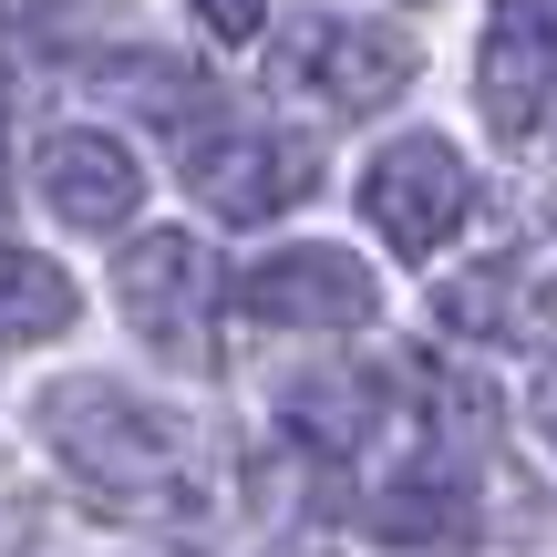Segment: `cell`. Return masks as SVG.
I'll use <instances>...</instances> for the list:
<instances>
[{"instance_id": "cell-1", "label": "cell", "mask_w": 557, "mask_h": 557, "mask_svg": "<svg viewBox=\"0 0 557 557\" xmlns=\"http://www.w3.org/2000/svg\"><path fill=\"white\" fill-rule=\"evenodd\" d=\"M41 434H52V455L73 465L83 485H94V506H114V517H197L207 485L197 465H186V434L156 413V403H135L124 382H62V393H41Z\"/></svg>"}, {"instance_id": "cell-2", "label": "cell", "mask_w": 557, "mask_h": 557, "mask_svg": "<svg viewBox=\"0 0 557 557\" xmlns=\"http://www.w3.org/2000/svg\"><path fill=\"white\" fill-rule=\"evenodd\" d=\"M361 218L382 227V248L434 259V248L475 218V176H465V156L444 135H403V145H382L372 176H361Z\"/></svg>"}, {"instance_id": "cell-3", "label": "cell", "mask_w": 557, "mask_h": 557, "mask_svg": "<svg viewBox=\"0 0 557 557\" xmlns=\"http://www.w3.org/2000/svg\"><path fill=\"white\" fill-rule=\"evenodd\" d=\"M186 186H197L218 218H278V207L310 186V145L299 135H269V124H186Z\"/></svg>"}, {"instance_id": "cell-4", "label": "cell", "mask_w": 557, "mask_h": 557, "mask_svg": "<svg viewBox=\"0 0 557 557\" xmlns=\"http://www.w3.org/2000/svg\"><path fill=\"white\" fill-rule=\"evenodd\" d=\"M114 299L124 320H135L156 351H207V310H218V259H207L197 238H176V227H156V238H135L114 259Z\"/></svg>"}, {"instance_id": "cell-5", "label": "cell", "mask_w": 557, "mask_h": 557, "mask_svg": "<svg viewBox=\"0 0 557 557\" xmlns=\"http://www.w3.org/2000/svg\"><path fill=\"white\" fill-rule=\"evenodd\" d=\"M238 299L269 331H361L382 289H372V269L351 248H269V259H248Z\"/></svg>"}, {"instance_id": "cell-6", "label": "cell", "mask_w": 557, "mask_h": 557, "mask_svg": "<svg viewBox=\"0 0 557 557\" xmlns=\"http://www.w3.org/2000/svg\"><path fill=\"white\" fill-rule=\"evenodd\" d=\"M413 41L393 32V21H351V11H320V21H299V52H289V73L310 83L331 114H382V103L413 83Z\"/></svg>"}, {"instance_id": "cell-7", "label": "cell", "mask_w": 557, "mask_h": 557, "mask_svg": "<svg viewBox=\"0 0 557 557\" xmlns=\"http://www.w3.org/2000/svg\"><path fill=\"white\" fill-rule=\"evenodd\" d=\"M41 197H52V218H62V227L103 238V227L135 218L145 165L124 156L114 135H94V124H62V135H41Z\"/></svg>"}, {"instance_id": "cell-8", "label": "cell", "mask_w": 557, "mask_h": 557, "mask_svg": "<svg viewBox=\"0 0 557 557\" xmlns=\"http://www.w3.org/2000/svg\"><path fill=\"white\" fill-rule=\"evenodd\" d=\"M547 73H557V41L537 0H496L485 11V62H475V103L496 135H537L547 114Z\"/></svg>"}, {"instance_id": "cell-9", "label": "cell", "mask_w": 557, "mask_h": 557, "mask_svg": "<svg viewBox=\"0 0 557 557\" xmlns=\"http://www.w3.org/2000/svg\"><path fill=\"white\" fill-rule=\"evenodd\" d=\"M434 320H444V331H465V341H547L557 331V320L537 310V269H517V259H485V269L444 278Z\"/></svg>"}, {"instance_id": "cell-10", "label": "cell", "mask_w": 557, "mask_h": 557, "mask_svg": "<svg viewBox=\"0 0 557 557\" xmlns=\"http://www.w3.org/2000/svg\"><path fill=\"white\" fill-rule=\"evenodd\" d=\"M73 278H62L41 248H11L0 238V351H21V341H62L73 331Z\"/></svg>"}, {"instance_id": "cell-11", "label": "cell", "mask_w": 557, "mask_h": 557, "mask_svg": "<svg viewBox=\"0 0 557 557\" xmlns=\"http://www.w3.org/2000/svg\"><path fill=\"white\" fill-rule=\"evenodd\" d=\"M361 527H372V537H393V547L455 537V527H465V485L444 475V465H403V475L382 485L372 506H361Z\"/></svg>"}, {"instance_id": "cell-12", "label": "cell", "mask_w": 557, "mask_h": 557, "mask_svg": "<svg viewBox=\"0 0 557 557\" xmlns=\"http://www.w3.org/2000/svg\"><path fill=\"white\" fill-rule=\"evenodd\" d=\"M289 434L320 444V455H351V444L372 434V382H351V372H310V382H289Z\"/></svg>"}, {"instance_id": "cell-13", "label": "cell", "mask_w": 557, "mask_h": 557, "mask_svg": "<svg viewBox=\"0 0 557 557\" xmlns=\"http://www.w3.org/2000/svg\"><path fill=\"white\" fill-rule=\"evenodd\" d=\"M197 21L218 41H259V21H269V0H197Z\"/></svg>"}, {"instance_id": "cell-14", "label": "cell", "mask_w": 557, "mask_h": 557, "mask_svg": "<svg viewBox=\"0 0 557 557\" xmlns=\"http://www.w3.org/2000/svg\"><path fill=\"white\" fill-rule=\"evenodd\" d=\"M547 434H557V382H547Z\"/></svg>"}]
</instances>
